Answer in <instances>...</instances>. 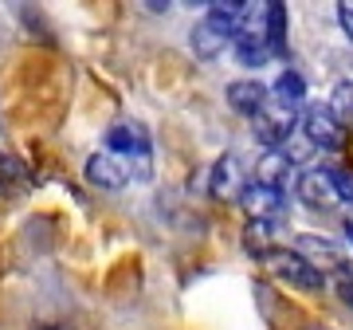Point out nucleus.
<instances>
[{"label":"nucleus","instance_id":"nucleus-7","mask_svg":"<svg viewBox=\"0 0 353 330\" xmlns=\"http://www.w3.org/2000/svg\"><path fill=\"white\" fill-rule=\"evenodd\" d=\"M240 204L255 224H271V229H279V224L287 220V213H290L287 189H275V185H263V181H248Z\"/></svg>","mask_w":353,"mask_h":330},{"label":"nucleus","instance_id":"nucleus-1","mask_svg":"<svg viewBox=\"0 0 353 330\" xmlns=\"http://www.w3.org/2000/svg\"><path fill=\"white\" fill-rule=\"evenodd\" d=\"M248 0H212V4H204V16L196 20L189 36V48L196 59H216V55H224L236 36H240V24L243 16H248Z\"/></svg>","mask_w":353,"mask_h":330},{"label":"nucleus","instance_id":"nucleus-10","mask_svg":"<svg viewBox=\"0 0 353 330\" xmlns=\"http://www.w3.org/2000/svg\"><path fill=\"white\" fill-rule=\"evenodd\" d=\"M294 252L310 260L318 271H345L350 267V252L341 248V244L326 240V236H299L294 240Z\"/></svg>","mask_w":353,"mask_h":330},{"label":"nucleus","instance_id":"nucleus-14","mask_svg":"<svg viewBox=\"0 0 353 330\" xmlns=\"http://www.w3.org/2000/svg\"><path fill=\"white\" fill-rule=\"evenodd\" d=\"M263 32H267V43H271V51H275V59H279L287 51V4H279V0L267 4Z\"/></svg>","mask_w":353,"mask_h":330},{"label":"nucleus","instance_id":"nucleus-11","mask_svg":"<svg viewBox=\"0 0 353 330\" xmlns=\"http://www.w3.org/2000/svg\"><path fill=\"white\" fill-rule=\"evenodd\" d=\"M224 99H228V106H232L236 115L252 122V118L267 106V99H271V87H267V83H259V79H236V83H228Z\"/></svg>","mask_w":353,"mask_h":330},{"label":"nucleus","instance_id":"nucleus-8","mask_svg":"<svg viewBox=\"0 0 353 330\" xmlns=\"http://www.w3.org/2000/svg\"><path fill=\"white\" fill-rule=\"evenodd\" d=\"M248 189V169H243L240 153H220L208 173V193L216 201H240Z\"/></svg>","mask_w":353,"mask_h":330},{"label":"nucleus","instance_id":"nucleus-9","mask_svg":"<svg viewBox=\"0 0 353 330\" xmlns=\"http://www.w3.org/2000/svg\"><path fill=\"white\" fill-rule=\"evenodd\" d=\"M299 130L310 138V146H314L318 153H334V150L341 146V134H345V126H341L338 118L330 115L326 106H310V110H303V122H299Z\"/></svg>","mask_w":353,"mask_h":330},{"label":"nucleus","instance_id":"nucleus-13","mask_svg":"<svg viewBox=\"0 0 353 330\" xmlns=\"http://www.w3.org/2000/svg\"><path fill=\"white\" fill-rule=\"evenodd\" d=\"M271 99L287 102V106H294V110H306V79L299 75L294 67H283L279 79L271 83Z\"/></svg>","mask_w":353,"mask_h":330},{"label":"nucleus","instance_id":"nucleus-3","mask_svg":"<svg viewBox=\"0 0 353 330\" xmlns=\"http://www.w3.org/2000/svg\"><path fill=\"white\" fill-rule=\"evenodd\" d=\"M294 193L303 197V204L310 208H322V213H334V208H345L353 204V181L334 169V165H314V169H303L299 181H294Z\"/></svg>","mask_w":353,"mask_h":330},{"label":"nucleus","instance_id":"nucleus-15","mask_svg":"<svg viewBox=\"0 0 353 330\" xmlns=\"http://www.w3.org/2000/svg\"><path fill=\"white\" fill-rule=\"evenodd\" d=\"M326 110L334 118H338L341 126H353V79H341L338 87H334V95H330Z\"/></svg>","mask_w":353,"mask_h":330},{"label":"nucleus","instance_id":"nucleus-2","mask_svg":"<svg viewBox=\"0 0 353 330\" xmlns=\"http://www.w3.org/2000/svg\"><path fill=\"white\" fill-rule=\"evenodd\" d=\"M102 150H110L118 162L126 165L130 181L141 185V181L153 177V142H150L145 122H138V118H118V122H110Z\"/></svg>","mask_w":353,"mask_h":330},{"label":"nucleus","instance_id":"nucleus-16","mask_svg":"<svg viewBox=\"0 0 353 330\" xmlns=\"http://www.w3.org/2000/svg\"><path fill=\"white\" fill-rule=\"evenodd\" d=\"M338 24H341V32H345V39L353 43V4L350 0H341L338 4Z\"/></svg>","mask_w":353,"mask_h":330},{"label":"nucleus","instance_id":"nucleus-12","mask_svg":"<svg viewBox=\"0 0 353 330\" xmlns=\"http://www.w3.org/2000/svg\"><path fill=\"white\" fill-rule=\"evenodd\" d=\"M87 181L94 185V189H106V193H118L130 185V169L118 157H114L110 150H99L87 157Z\"/></svg>","mask_w":353,"mask_h":330},{"label":"nucleus","instance_id":"nucleus-6","mask_svg":"<svg viewBox=\"0 0 353 330\" xmlns=\"http://www.w3.org/2000/svg\"><path fill=\"white\" fill-rule=\"evenodd\" d=\"M299 122H303V110H294V106H287V102H279V99H267V106L252 118L255 142L263 146V153L279 150V146H287V138L299 130Z\"/></svg>","mask_w":353,"mask_h":330},{"label":"nucleus","instance_id":"nucleus-5","mask_svg":"<svg viewBox=\"0 0 353 330\" xmlns=\"http://www.w3.org/2000/svg\"><path fill=\"white\" fill-rule=\"evenodd\" d=\"M263 260H267V267L275 271V280L287 283L290 291L314 295V291H322V287H326V271H318V267L310 264V260H303L294 248H271Z\"/></svg>","mask_w":353,"mask_h":330},{"label":"nucleus","instance_id":"nucleus-4","mask_svg":"<svg viewBox=\"0 0 353 330\" xmlns=\"http://www.w3.org/2000/svg\"><path fill=\"white\" fill-rule=\"evenodd\" d=\"M263 20H267V4H252L248 16H243L240 24V36L232 43V55H236V64L248 67V71H259L275 59V51L267 43V32H263Z\"/></svg>","mask_w":353,"mask_h":330}]
</instances>
